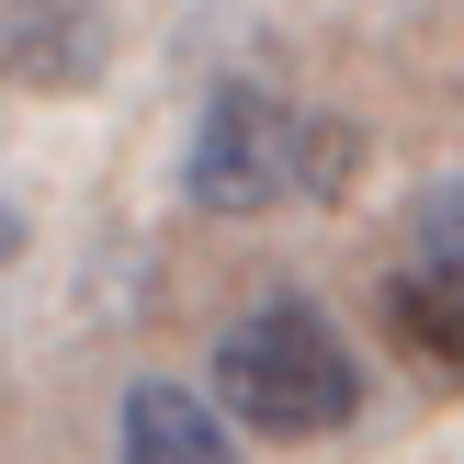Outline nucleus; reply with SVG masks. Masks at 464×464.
<instances>
[{
    "label": "nucleus",
    "mask_w": 464,
    "mask_h": 464,
    "mask_svg": "<svg viewBox=\"0 0 464 464\" xmlns=\"http://www.w3.org/2000/svg\"><path fill=\"white\" fill-rule=\"evenodd\" d=\"M362 170V136L340 113L295 102V91L227 80L193 113V148H181V193L204 216H272V204H340Z\"/></svg>",
    "instance_id": "nucleus-1"
},
{
    "label": "nucleus",
    "mask_w": 464,
    "mask_h": 464,
    "mask_svg": "<svg viewBox=\"0 0 464 464\" xmlns=\"http://www.w3.org/2000/svg\"><path fill=\"white\" fill-rule=\"evenodd\" d=\"M216 408L238 430H261V442H329L362 408V362L306 295H261L216 340Z\"/></svg>",
    "instance_id": "nucleus-2"
},
{
    "label": "nucleus",
    "mask_w": 464,
    "mask_h": 464,
    "mask_svg": "<svg viewBox=\"0 0 464 464\" xmlns=\"http://www.w3.org/2000/svg\"><path fill=\"white\" fill-rule=\"evenodd\" d=\"M113 464H238V442H227V420L193 397V385L148 374L125 397V430H113Z\"/></svg>",
    "instance_id": "nucleus-3"
},
{
    "label": "nucleus",
    "mask_w": 464,
    "mask_h": 464,
    "mask_svg": "<svg viewBox=\"0 0 464 464\" xmlns=\"http://www.w3.org/2000/svg\"><path fill=\"white\" fill-rule=\"evenodd\" d=\"M385 329H397V352L420 362L430 385H453V397H464V284H442V272L408 261L397 284H385Z\"/></svg>",
    "instance_id": "nucleus-4"
},
{
    "label": "nucleus",
    "mask_w": 464,
    "mask_h": 464,
    "mask_svg": "<svg viewBox=\"0 0 464 464\" xmlns=\"http://www.w3.org/2000/svg\"><path fill=\"white\" fill-rule=\"evenodd\" d=\"M0 57L23 80H80L102 57V23H91V0H12V45Z\"/></svg>",
    "instance_id": "nucleus-5"
},
{
    "label": "nucleus",
    "mask_w": 464,
    "mask_h": 464,
    "mask_svg": "<svg viewBox=\"0 0 464 464\" xmlns=\"http://www.w3.org/2000/svg\"><path fill=\"white\" fill-rule=\"evenodd\" d=\"M408 261L442 272V284H464V170H453V181H430V193L408 204Z\"/></svg>",
    "instance_id": "nucleus-6"
},
{
    "label": "nucleus",
    "mask_w": 464,
    "mask_h": 464,
    "mask_svg": "<svg viewBox=\"0 0 464 464\" xmlns=\"http://www.w3.org/2000/svg\"><path fill=\"white\" fill-rule=\"evenodd\" d=\"M12 249H23V216H12V193H0V261H12Z\"/></svg>",
    "instance_id": "nucleus-7"
}]
</instances>
